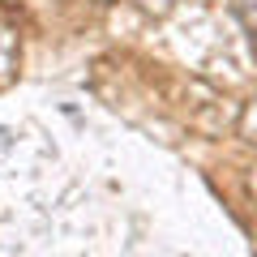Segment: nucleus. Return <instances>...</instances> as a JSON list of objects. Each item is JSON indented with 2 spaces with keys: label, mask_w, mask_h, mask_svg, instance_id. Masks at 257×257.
Wrapping results in <instances>:
<instances>
[{
  "label": "nucleus",
  "mask_w": 257,
  "mask_h": 257,
  "mask_svg": "<svg viewBox=\"0 0 257 257\" xmlns=\"http://www.w3.org/2000/svg\"><path fill=\"white\" fill-rule=\"evenodd\" d=\"M18 77V30L0 22V90Z\"/></svg>",
  "instance_id": "obj_1"
},
{
  "label": "nucleus",
  "mask_w": 257,
  "mask_h": 257,
  "mask_svg": "<svg viewBox=\"0 0 257 257\" xmlns=\"http://www.w3.org/2000/svg\"><path fill=\"white\" fill-rule=\"evenodd\" d=\"M240 138H244V142H253V146H257V99L248 103L244 111H240Z\"/></svg>",
  "instance_id": "obj_2"
},
{
  "label": "nucleus",
  "mask_w": 257,
  "mask_h": 257,
  "mask_svg": "<svg viewBox=\"0 0 257 257\" xmlns=\"http://www.w3.org/2000/svg\"><path fill=\"white\" fill-rule=\"evenodd\" d=\"M103 5H107V0H103Z\"/></svg>",
  "instance_id": "obj_3"
}]
</instances>
